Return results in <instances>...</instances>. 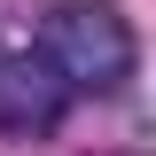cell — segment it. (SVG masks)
Masks as SVG:
<instances>
[{
    "label": "cell",
    "instance_id": "1",
    "mask_svg": "<svg viewBox=\"0 0 156 156\" xmlns=\"http://www.w3.org/2000/svg\"><path fill=\"white\" fill-rule=\"evenodd\" d=\"M39 55L62 70L70 94H117L133 78L140 47H133V23L117 16L109 0H62L55 16L39 23Z\"/></svg>",
    "mask_w": 156,
    "mask_h": 156
},
{
    "label": "cell",
    "instance_id": "2",
    "mask_svg": "<svg viewBox=\"0 0 156 156\" xmlns=\"http://www.w3.org/2000/svg\"><path fill=\"white\" fill-rule=\"evenodd\" d=\"M70 86H62V70L39 47H16V55H0V133L8 140H47L70 117Z\"/></svg>",
    "mask_w": 156,
    "mask_h": 156
}]
</instances>
